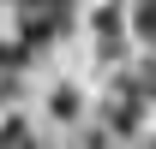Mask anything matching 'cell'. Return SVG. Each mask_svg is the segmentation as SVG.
Instances as JSON below:
<instances>
[{"instance_id":"cell-3","label":"cell","mask_w":156,"mask_h":149,"mask_svg":"<svg viewBox=\"0 0 156 149\" xmlns=\"http://www.w3.org/2000/svg\"><path fill=\"white\" fill-rule=\"evenodd\" d=\"M66 149H120V137H114V131H108V125L96 119V125H78Z\"/></svg>"},{"instance_id":"cell-2","label":"cell","mask_w":156,"mask_h":149,"mask_svg":"<svg viewBox=\"0 0 156 149\" xmlns=\"http://www.w3.org/2000/svg\"><path fill=\"white\" fill-rule=\"evenodd\" d=\"M48 119L54 125H84V90L78 84H60V90H48Z\"/></svg>"},{"instance_id":"cell-4","label":"cell","mask_w":156,"mask_h":149,"mask_svg":"<svg viewBox=\"0 0 156 149\" xmlns=\"http://www.w3.org/2000/svg\"><path fill=\"white\" fill-rule=\"evenodd\" d=\"M120 78H126V84H132L144 101H156V60H138L132 72H120Z\"/></svg>"},{"instance_id":"cell-1","label":"cell","mask_w":156,"mask_h":149,"mask_svg":"<svg viewBox=\"0 0 156 149\" xmlns=\"http://www.w3.org/2000/svg\"><path fill=\"white\" fill-rule=\"evenodd\" d=\"M144 113H150V101H144L126 78H114V90H108V101H102L96 119L114 131V137H138V131H144Z\"/></svg>"}]
</instances>
